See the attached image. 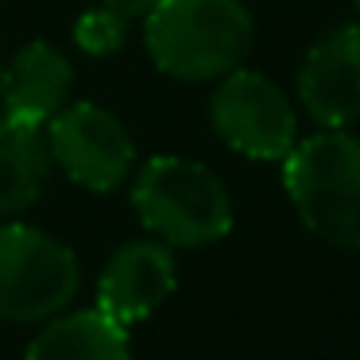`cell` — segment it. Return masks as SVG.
Here are the masks:
<instances>
[{
	"instance_id": "cell-3",
	"label": "cell",
	"mask_w": 360,
	"mask_h": 360,
	"mask_svg": "<svg viewBox=\"0 0 360 360\" xmlns=\"http://www.w3.org/2000/svg\"><path fill=\"white\" fill-rule=\"evenodd\" d=\"M132 205L143 225L174 248H205L233 229V202L225 194V182L198 159H148L136 179Z\"/></svg>"
},
{
	"instance_id": "cell-8",
	"label": "cell",
	"mask_w": 360,
	"mask_h": 360,
	"mask_svg": "<svg viewBox=\"0 0 360 360\" xmlns=\"http://www.w3.org/2000/svg\"><path fill=\"white\" fill-rule=\"evenodd\" d=\"M174 290V256L159 240H128L109 256L97 279V310L120 326L151 318Z\"/></svg>"
},
{
	"instance_id": "cell-4",
	"label": "cell",
	"mask_w": 360,
	"mask_h": 360,
	"mask_svg": "<svg viewBox=\"0 0 360 360\" xmlns=\"http://www.w3.org/2000/svg\"><path fill=\"white\" fill-rule=\"evenodd\" d=\"M82 267L70 244L32 225H0V318L43 321L74 302Z\"/></svg>"
},
{
	"instance_id": "cell-2",
	"label": "cell",
	"mask_w": 360,
	"mask_h": 360,
	"mask_svg": "<svg viewBox=\"0 0 360 360\" xmlns=\"http://www.w3.org/2000/svg\"><path fill=\"white\" fill-rule=\"evenodd\" d=\"M283 186L318 240L360 252V140L341 128L310 136L283 155Z\"/></svg>"
},
{
	"instance_id": "cell-11",
	"label": "cell",
	"mask_w": 360,
	"mask_h": 360,
	"mask_svg": "<svg viewBox=\"0 0 360 360\" xmlns=\"http://www.w3.org/2000/svg\"><path fill=\"white\" fill-rule=\"evenodd\" d=\"M51 151L39 128L0 117V217L20 213L43 194Z\"/></svg>"
},
{
	"instance_id": "cell-6",
	"label": "cell",
	"mask_w": 360,
	"mask_h": 360,
	"mask_svg": "<svg viewBox=\"0 0 360 360\" xmlns=\"http://www.w3.org/2000/svg\"><path fill=\"white\" fill-rule=\"evenodd\" d=\"M47 124H51L47 128L51 163L63 167L66 179H74L78 186L94 190V194H109L128 179V171L136 163L132 136L101 105L89 101L63 105Z\"/></svg>"
},
{
	"instance_id": "cell-7",
	"label": "cell",
	"mask_w": 360,
	"mask_h": 360,
	"mask_svg": "<svg viewBox=\"0 0 360 360\" xmlns=\"http://www.w3.org/2000/svg\"><path fill=\"white\" fill-rule=\"evenodd\" d=\"M298 101L321 128L360 120V24L333 27L310 47L298 70Z\"/></svg>"
},
{
	"instance_id": "cell-5",
	"label": "cell",
	"mask_w": 360,
	"mask_h": 360,
	"mask_svg": "<svg viewBox=\"0 0 360 360\" xmlns=\"http://www.w3.org/2000/svg\"><path fill=\"white\" fill-rule=\"evenodd\" d=\"M213 132L248 159L275 163L298 143V117L283 89L256 70H229L210 101Z\"/></svg>"
},
{
	"instance_id": "cell-13",
	"label": "cell",
	"mask_w": 360,
	"mask_h": 360,
	"mask_svg": "<svg viewBox=\"0 0 360 360\" xmlns=\"http://www.w3.org/2000/svg\"><path fill=\"white\" fill-rule=\"evenodd\" d=\"M105 8H112L117 16H124V20H140V16H148L151 8H155L159 0H101Z\"/></svg>"
},
{
	"instance_id": "cell-14",
	"label": "cell",
	"mask_w": 360,
	"mask_h": 360,
	"mask_svg": "<svg viewBox=\"0 0 360 360\" xmlns=\"http://www.w3.org/2000/svg\"><path fill=\"white\" fill-rule=\"evenodd\" d=\"M0 86H4V66H0Z\"/></svg>"
},
{
	"instance_id": "cell-1",
	"label": "cell",
	"mask_w": 360,
	"mask_h": 360,
	"mask_svg": "<svg viewBox=\"0 0 360 360\" xmlns=\"http://www.w3.org/2000/svg\"><path fill=\"white\" fill-rule=\"evenodd\" d=\"M252 12L244 0H159L143 16L148 55L167 78L213 82L252 51Z\"/></svg>"
},
{
	"instance_id": "cell-15",
	"label": "cell",
	"mask_w": 360,
	"mask_h": 360,
	"mask_svg": "<svg viewBox=\"0 0 360 360\" xmlns=\"http://www.w3.org/2000/svg\"><path fill=\"white\" fill-rule=\"evenodd\" d=\"M356 8H360V0H356Z\"/></svg>"
},
{
	"instance_id": "cell-9",
	"label": "cell",
	"mask_w": 360,
	"mask_h": 360,
	"mask_svg": "<svg viewBox=\"0 0 360 360\" xmlns=\"http://www.w3.org/2000/svg\"><path fill=\"white\" fill-rule=\"evenodd\" d=\"M74 89V70L70 58L58 47L35 39L12 55V66L4 70V86H0V117L16 120V124L43 128L58 109L66 105Z\"/></svg>"
},
{
	"instance_id": "cell-10",
	"label": "cell",
	"mask_w": 360,
	"mask_h": 360,
	"mask_svg": "<svg viewBox=\"0 0 360 360\" xmlns=\"http://www.w3.org/2000/svg\"><path fill=\"white\" fill-rule=\"evenodd\" d=\"M27 360H132L128 356V326L101 310H78L51 318L32 341Z\"/></svg>"
},
{
	"instance_id": "cell-12",
	"label": "cell",
	"mask_w": 360,
	"mask_h": 360,
	"mask_svg": "<svg viewBox=\"0 0 360 360\" xmlns=\"http://www.w3.org/2000/svg\"><path fill=\"white\" fill-rule=\"evenodd\" d=\"M124 16H117L112 8H89L78 16V24H74V43H78L86 55L101 58V55H112V51H120V43H124Z\"/></svg>"
}]
</instances>
